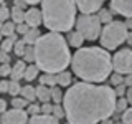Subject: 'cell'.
<instances>
[{
    "mask_svg": "<svg viewBox=\"0 0 132 124\" xmlns=\"http://www.w3.org/2000/svg\"><path fill=\"white\" fill-rule=\"evenodd\" d=\"M116 101L114 88L81 81L66 89L63 107L69 124H101L112 118Z\"/></svg>",
    "mask_w": 132,
    "mask_h": 124,
    "instance_id": "6da1fadb",
    "label": "cell"
},
{
    "mask_svg": "<svg viewBox=\"0 0 132 124\" xmlns=\"http://www.w3.org/2000/svg\"><path fill=\"white\" fill-rule=\"evenodd\" d=\"M71 69L86 83H104L112 74V56L102 47H82L71 58Z\"/></svg>",
    "mask_w": 132,
    "mask_h": 124,
    "instance_id": "7a4b0ae2",
    "label": "cell"
},
{
    "mask_svg": "<svg viewBox=\"0 0 132 124\" xmlns=\"http://www.w3.org/2000/svg\"><path fill=\"white\" fill-rule=\"evenodd\" d=\"M71 58L69 45L61 33L48 32L41 35L35 45V65L43 73L58 74L66 71V68L71 65Z\"/></svg>",
    "mask_w": 132,
    "mask_h": 124,
    "instance_id": "3957f363",
    "label": "cell"
},
{
    "mask_svg": "<svg viewBox=\"0 0 132 124\" xmlns=\"http://www.w3.org/2000/svg\"><path fill=\"white\" fill-rule=\"evenodd\" d=\"M76 0H41L43 25L50 32H71L76 25Z\"/></svg>",
    "mask_w": 132,
    "mask_h": 124,
    "instance_id": "277c9868",
    "label": "cell"
},
{
    "mask_svg": "<svg viewBox=\"0 0 132 124\" xmlns=\"http://www.w3.org/2000/svg\"><path fill=\"white\" fill-rule=\"evenodd\" d=\"M127 35H129V30H127L126 23L119 22V20H114V22L104 25V28L101 32V36H99V41H101L102 48L111 51V50H117L121 45L126 43Z\"/></svg>",
    "mask_w": 132,
    "mask_h": 124,
    "instance_id": "5b68a950",
    "label": "cell"
},
{
    "mask_svg": "<svg viewBox=\"0 0 132 124\" xmlns=\"http://www.w3.org/2000/svg\"><path fill=\"white\" fill-rule=\"evenodd\" d=\"M101 20L97 15H79V18H76V32H79L82 38L88 41H94L101 36L102 27Z\"/></svg>",
    "mask_w": 132,
    "mask_h": 124,
    "instance_id": "8992f818",
    "label": "cell"
},
{
    "mask_svg": "<svg viewBox=\"0 0 132 124\" xmlns=\"http://www.w3.org/2000/svg\"><path fill=\"white\" fill-rule=\"evenodd\" d=\"M112 69L122 76L132 74V50L122 48L112 56Z\"/></svg>",
    "mask_w": 132,
    "mask_h": 124,
    "instance_id": "52a82bcc",
    "label": "cell"
},
{
    "mask_svg": "<svg viewBox=\"0 0 132 124\" xmlns=\"http://www.w3.org/2000/svg\"><path fill=\"white\" fill-rule=\"evenodd\" d=\"M28 113L23 109H15L12 107L10 111H5L0 116L2 124H28Z\"/></svg>",
    "mask_w": 132,
    "mask_h": 124,
    "instance_id": "ba28073f",
    "label": "cell"
},
{
    "mask_svg": "<svg viewBox=\"0 0 132 124\" xmlns=\"http://www.w3.org/2000/svg\"><path fill=\"white\" fill-rule=\"evenodd\" d=\"M81 15H96L102 8V0H76Z\"/></svg>",
    "mask_w": 132,
    "mask_h": 124,
    "instance_id": "9c48e42d",
    "label": "cell"
},
{
    "mask_svg": "<svg viewBox=\"0 0 132 124\" xmlns=\"http://www.w3.org/2000/svg\"><path fill=\"white\" fill-rule=\"evenodd\" d=\"M111 12L132 18V0H111Z\"/></svg>",
    "mask_w": 132,
    "mask_h": 124,
    "instance_id": "30bf717a",
    "label": "cell"
},
{
    "mask_svg": "<svg viewBox=\"0 0 132 124\" xmlns=\"http://www.w3.org/2000/svg\"><path fill=\"white\" fill-rule=\"evenodd\" d=\"M25 23L30 28H38L40 23H43V15H41V10H38L36 7H31L27 10V15H25Z\"/></svg>",
    "mask_w": 132,
    "mask_h": 124,
    "instance_id": "8fae6325",
    "label": "cell"
},
{
    "mask_svg": "<svg viewBox=\"0 0 132 124\" xmlns=\"http://www.w3.org/2000/svg\"><path fill=\"white\" fill-rule=\"evenodd\" d=\"M28 124H60V119L53 114H36L28 119Z\"/></svg>",
    "mask_w": 132,
    "mask_h": 124,
    "instance_id": "7c38bea8",
    "label": "cell"
},
{
    "mask_svg": "<svg viewBox=\"0 0 132 124\" xmlns=\"http://www.w3.org/2000/svg\"><path fill=\"white\" fill-rule=\"evenodd\" d=\"M25 69H27V65H25L23 60L15 61L13 66H12V74H10V78H12L13 81H20V80L25 76Z\"/></svg>",
    "mask_w": 132,
    "mask_h": 124,
    "instance_id": "4fadbf2b",
    "label": "cell"
},
{
    "mask_svg": "<svg viewBox=\"0 0 132 124\" xmlns=\"http://www.w3.org/2000/svg\"><path fill=\"white\" fill-rule=\"evenodd\" d=\"M66 41H68L69 47H74V48H82V43H84V38L79 32H68V36H66Z\"/></svg>",
    "mask_w": 132,
    "mask_h": 124,
    "instance_id": "5bb4252c",
    "label": "cell"
},
{
    "mask_svg": "<svg viewBox=\"0 0 132 124\" xmlns=\"http://www.w3.org/2000/svg\"><path fill=\"white\" fill-rule=\"evenodd\" d=\"M51 88H48V86H36V99L43 104V103H50L51 101V91H50Z\"/></svg>",
    "mask_w": 132,
    "mask_h": 124,
    "instance_id": "9a60e30c",
    "label": "cell"
},
{
    "mask_svg": "<svg viewBox=\"0 0 132 124\" xmlns=\"http://www.w3.org/2000/svg\"><path fill=\"white\" fill-rule=\"evenodd\" d=\"M20 96L25 98L28 103H35L36 101V88H33L31 84H25V86H22Z\"/></svg>",
    "mask_w": 132,
    "mask_h": 124,
    "instance_id": "2e32d148",
    "label": "cell"
},
{
    "mask_svg": "<svg viewBox=\"0 0 132 124\" xmlns=\"http://www.w3.org/2000/svg\"><path fill=\"white\" fill-rule=\"evenodd\" d=\"M56 81H58V86H61V88H66V86H71L73 84V76L69 71H61L56 74Z\"/></svg>",
    "mask_w": 132,
    "mask_h": 124,
    "instance_id": "e0dca14e",
    "label": "cell"
},
{
    "mask_svg": "<svg viewBox=\"0 0 132 124\" xmlns=\"http://www.w3.org/2000/svg\"><path fill=\"white\" fill-rule=\"evenodd\" d=\"M41 38V33L38 28H30L27 35H23V41L27 45H36V41Z\"/></svg>",
    "mask_w": 132,
    "mask_h": 124,
    "instance_id": "ac0fdd59",
    "label": "cell"
},
{
    "mask_svg": "<svg viewBox=\"0 0 132 124\" xmlns=\"http://www.w3.org/2000/svg\"><path fill=\"white\" fill-rule=\"evenodd\" d=\"M2 35L5 36V38H12V36H15L16 35V23H13L12 20L5 22L3 27H2Z\"/></svg>",
    "mask_w": 132,
    "mask_h": 124,
    "instance_id": "d6986e66",
    "label": "cell"
},
{
    "mask_svg": "<svg viewBox=\"0 0 132 124\" xmlns=\"http://www.w3.org/2000/svg\"><path fill=\"white\" fill-rule=\"evenodd\" d=\"M40 84H43V86H48V88H55V86H58V81H56V74L43 73V74L40 76Z\"/></svg>",
    "mask_w": 132,
    "mask_h": 124,
    "instance_id": "ffe728a7",
    "label": "cell"
},
{
    "mask_svg": "<svg viewBox=\"0 0 132 124\" xmlns=\"http://www.w3.org/2000/svg\"><path fill=\"white\" fill-rule=\"evenodd\" d=\"M25 15H27V12L22 10V8H18V7H13L12 8V17H10V20L13 23H25Z\"/></svg>",
    "mask_w": 132,
    "mask_h": 124,
    "instance_id": "44dd1931",
    "label": "cell"
},
{
    "mask_svg": "<svg viewBox=\"0 0 132 124\" xmlns=\"http://www.w3.org/2000/svg\"><path fill=\"white\" fill-rule=\"evenodd\" d=\"M38 73H40V68L36 65H28L27 66V69H25V76H23V80H27L28 83L33 81L36 76H38Z\"/></svg>",
    "mask_w": 132,
    "mask_h": 124,
    "instance_id": "7402d4cb",
    "label": "cell"
},
{
    "mask_svg": "<svg viewBox=\"0 0 132 124\" xmlns=\"http://www.w3.org/2000/svg\"><path fill=\"white\" fill-rule=\"evenodd\" d=\"M50 91H51V101H53V104H63L64 94H63L61 86H55V88H51Z\"/></svg>",
    "mask_w": 132,
    "mask_h": 124,
    "instance_id": "603a6c76",
    "label": "cell"
},
{
    "mask_svg": "<svg viewBox=\"0 0 132 124\" xmlns=\"http://www.w3.org/2000/svg\"><path fill=\"white\" fill-rule=\"evenodd\" d=\"M97 17H99V20H101V23H111V22H114V17H112V12L111 10H107V8H101V10L97 12Z\"/></svg>",
    "mask_w": 132,
    "mask_h": 124,
    "instance_id": "cb8c5ba5",
    "label": "cell"
},
{
    "mask_svg": "<svg viewBox=\"0 0 132 124\" xmlns=\"http://www.w3.org/2000/svg\"><path fill=\"white\" fill-rule=\"evenodd\" d=\"M127 107H129V103H127V99H126V98H119L117 101H116V111H114L112 116H116V118H117L119 114L122 116V113L127 109Z\"/></svg>",
    "mask_w": 132,
    "mask_h": 124,
    "instance_id": "d4e9b609",
    "label": "cell"
},
{
    "mask_svg": "<svg viewBox=\"0 0 132 124\" xmlns=\"http://www.w3.org/2000/svg\"><path fill=\"white\" fill-rule=\"evenodd\" d=\"M15 41H16V35L12 36V38H3V41L0 43V50L10 53L12 50H13V47H15Z\"/></svg>",
    "mask_w": 132,
    "mask_h": 124,
    "instance_id": "484cf974",
    "label": "cell"
},
{
    "mask_svg": "<svg viewBox=\"0 0 132 124\" xmlns=\"http://www.w3.org/2000/svg\"><path fill=\"white\" fill-rule=\"evenodd\" d=\"M28 104H30V103L22 96L12 98V107H15V109H25V107H28Z\"/></svg>",
    "mask_w": 132,
    "mask_h": 124,
    "instance_id": "4316f807",
    "label": "cell"
},
{
    "mask_svg": "<svg viewBox=\"0 0 132 124\" xmlns=\"http://www.w3.org/2000/svg\"><path fill=\"white\" fill-rule=\"evenodd\" d=\"M22 60L27 63H35V45H27V50H25V55Z\"/></svg>",
    "mask_w": 132,
    "mask_h": 124,
    "instance_id": "83f0119b",
    "label": "cell"
},
{
    "mask_svg": "<svg viewBox=\"0 0 132 124\" xmlns=\"http://www.w3.org/2000/svg\"><path fill=\"white\" fill-rule=\"evenodd\" d=\"M22 93V86H20V81H10V84H8V94H10L12 98L18 96V94Z\"/></svg>",
    "mask_w": 132,
    "mask_h": 124,
    "instance_id": "f1b7e54d",
    "label": "cell"
},
{
    "mask_svg": "<svg viewBox=\"0 0 132 124\" xmlns=\"http://www.w3.org/2000/svg\"><path fill=\"white\" fill-rule=\"evenodd\" d=\"M25 50H27V43H25L23 40H16V41H15V47H13L15 55L18 56V58H23V55H25Z\"/></svg>",
    "mask_w": 132,
    "mask_h": 124,
    "instance_id": "f546056e",
    "label": "cell"
},
{
    "mask_svg": "<svg viewBox=\"0 0 132 124\" xmlns=\"http://www.w3.org/2000/svg\"><path fill=\"white\" fill-rule=\"evenodd\" d=\"M12 17V8H8L7 5H0V22H8Z\"/></svg>",
    "mask_w": 132,
    "mask_h": 124,
    "instance_id": "4dcf8cb0",
    "label": "cell"
},
{
    "mask_svg": "<svg viewBox=\"0 0 132 124\" xmlns=\"http://www.w3.org/2000/svg\"><path fill=\"white\" fill-rule=\"evenodd\" d=\"M27 113H28V116H36V114H41V106L40 104H36V103H30L28 104V107H27Z\"/></svg>",
    "mask_w": 132,
    "mask_h": 124,
    "instance_id": "1f68e13d",
    "label": "cell"
},
{
    "mask_svg": "<svg viewBox=\"0 0 132 124\" xmlns=\"http://www.w3.org/2000/svg\"><path fill=\"white\" fill-rule=\"evenodd\" d=\"M109 81H111V84H114V86H121V84H124V76L119 74V73H114V74L109 76Z\"/></svg>",
    "mask_w": 132,
    "mask_h": 124,
    "instance_id": "d6a6232c",
    "label": "cell"
},
{
    "mask_svg": "<svg viewBox=\"0 0 132 124\" xmlns=\"http://www.w3.org/2000/svg\"><path fill=\"white\" fill-rule=\"evenodd\" d=\"M53 116H56L58 119L66 118V111H64L63 104H55V106H53Z\"/></svg>",
    "mask_w": 132,
    "mask_h": 124,
    "instance_id": "836d02e7",
    "label": "cell"
},
{
    "mask_svg": "<svg viewBox=\"0 0 132 124\" xmlns=\"http://www.w3.org/2000/svg\"><path fill=\"white\" fill-rule=\"evenodd\" d=\"M121 121H122L124 124H132V106H130V107H127V109L122 113Z\"/></svg>",
    "mask_w": 132,
    "mask_h": 124,
    "instance_id": "e575fe53",
    "label": "cell"
},
{
    "mask_svg": "<svg viewBox=\"0 0 132 124\" xmlns=\"http://www.w3.org/2000/svg\"><path fill=\"white\" fill-rule=\"evenodd\" d=\"M53 106L51 103H43L41 104V114H53Z\"/></svg>",
    "mask_w": 132,
    "mask_h": 124,
    "instance_id": "d590c367",
    "label": "cell"
},
{
    "mask_svg": "<svg viewBox=\"0 0 132 124\" xmlns=\"http://www.w3.org/2000/svg\"><path fill=\"white\" fill-rule=\"evenodd\" d=\"M28 30H30V27H28L27 23H18L16 25V33H18V35H27Z\"/></svg>",
    "mask_w": 132,
    "mask_h": 124,
    "instance_id": "8d00e7d4",
    "label": "cell"
},
{
    "mask_svg": "<svg viewBox=\"0 0 132 124\" xmlns=\"http://www.w3.org/2000/svg\"><path fill=\"white\" fill-rule=\"evenodd\" d=\"M12 66L10 65H0V76H10Z\"/></svg>",
    "mask_w": 132,
    "mask_h": 124,
    "instance_id": "74e56055",
    "label": "cell"
},
{
    "mask_svg": "<svg viewBox=\"0 0 132 124\" xmlns=\"http://www.w3.org/2000/svg\"><path fill=\"white\" fill-rule=\"evenodd\" d=\"M126 91H127L126 84H121V86H116L114 93H116V96H117V98H124V96H126Z\"/></svg>",
    "mask_w": 132,
    "mask_h": 124,
    "instance_id": "f35d334b",
    "label": "cell"
},
{
    "mask_svg": "<svg viewBox=\"0 0 132 124\" xmlns=\"http://www.w3.org/2000/svg\"><path fill=\"white\" fill-rule=\"evenodd\" d=\"M0 65H10V55L0 50Z\"/></svg>",
    "mask_w": 132,
    "mask_h": 124,
    "instance_id": "ab89813d",
    "label": "cell"
},
{
    "mask_svg": "<svg viewBox=\"0 0 132 124\" xmlns=\"http://www.w3.org/2000/svg\"><path fill=\"white\" fill-rule=\"evenodd\" d=\"M8 84H10V81H7V80L0 81V93H8Z\"/></svg>",
    "mask_w": 132,
    "mask_h": 124,
    "instance_id": "60d3db41",
    "label": "cell"
},
{
    "mask_svg": "<svg viewBox=\"0 0 132 124\" xmlns=\"http://www.w3.org/2000/svg\"><path fill=\"white\" fill-rule=\"evenodd\" d=\"M27 5L28 3L25 2V0H13V7H18V8H22V10H25Z\"/></svg>",
    "mask_w": 132,
    "mask_h": 124,
    "instance_id": "b9f144b4",
    "label": "cell"
},
{
    "mask_svg": "<svg viewBox=\"0 0 132 124\" xmlns=\"http://www.w3.org/2000/svg\"><path fill=\"white\" fill-rule=\"evenodd\" d=\"M124 84H126L127 88H132V74H127V76H124Z\"/></svg>",
    "mask_w": 132,
    "mask_h": 124,
    "instance_id": "7bdbcfd3",
    "label": "cell"
},
{
    "mask_svg": "<svg viewBox=\"0 0 132 124\" xmlns=\"http://www.w3.org/2000/svg\"><path fill=\"white\" fill-rule=\"evenodd\" d=\"M127 99V103L132 106V88H127V91H126V96H124Z\"/></svg>",
    "mask_w": 132,
    "mask_h": 124,
    "instance_id": "ee69618b",
    "label": "cell"
},
{
    "mask_svg": "<svg viewBox=\"0 0 132 124\" xmlns=\"http://www.w3.org/2000/svg\"><path fill=\"white\" fill-rule=\"evenodd\" d=\"M5 111H7V101H5V99H2V98H0V116H2L3 113H5Z\"/></svg>",
    "mask_w": 132,
    "mask_h": 124,
    "instance_id": "f6af8a7d",
    "label": "cell"
},
{
    "mask_svg": "<svg viewBox=\"0 0 132 124\" xmlns=\"http://www.w3.org/2000/svg\"><path fill=\"white\" fill-rule=\"evenodd\" d=\"M126 27H127V30H129V32L132 30V18H127L126 20Z\"/></svg>",
    "mask_w": 132,
    "mask_h": 124,
    "instance_id": "bcb514c9",
    "label": "cell"
},
{
    "mask_svg": "<svg viewBox=\"0 0 132 124\" xmlns=\"http://www.w3.org/2000/svg\"><path fill=\"white\" fill-rule=\"evenodd\" d=\"M126 45H132V32H129V35H127V38H126Z\"/></svg>",
    "mask_w": 132,
    "mask_h": 124,
    "instance_id": "7dc6e473",
    "label": "cell"
},
{
    "mask_svg": "<svg viewBox=\"0 0 132 124\" xmlns=\"http://www.w3.org/2000/svg\"><path fill=\"white\" fill-rule=\"evenodd\" d=\"M25 2H27L28 5H36V3H40L41 0H25Z\"/></svg>",
    "mask_w": 132,
    "mask_h": 124,
    "instance_id": "c3c4849f",
    "label": "cell"
},
{
    "mask_svg": "<svg viewBox=\"0 0 132 124\" xmlns=\"http://www.w3.org/2000/svg\"><path fill=\"white\" fill-rule=\"evenodd\" d=\"M101 124H114V121H112V119L109 118V119H104V121H102Z\"/></svg>",
    "mask_w": 132,
    "mask_h": 124,
    "instance_id": "681fc988",
    "label": "cell"
},
{
    "mask_svg": "<svg viewBox=\"0 0 132 124\" xmlns=\"http://www.w3.org/2000/svg\"><path fill=\"white\" fill-rule=\"evenodd\" d=\"M3 41V35H2V32H0V43Z\"/></svg>",
    "mask_w": 132,
    "mask_h": 124,
    "instance_id": "f907efd6",
    "label": "cell"
},
{
    "mask_svg": "<svg viewBox=\"0 0 132 124\" xmlns=\"http://www.w3.org/2000/svg\"><path fill=\"white\" fill-rule=\"evenodd\" d=\"M2 27H3V22H0V32H2Z\"/></svg>",
    "mask_w": 132,
    "mask_h": 124,
    "instance_id": "816d5d0a",
    "label": "cell"
},
{
    "mask_svg": "<svg viewBox=\"0 0 132 124\" xmlns=\"http://www.w3.org/2000/svg\"><path fill=\"white\" fill-rule=\"evenodd\" d=\"M114 124H124V122H122V121H121V122H114Z\"/></svg>",
    "mask_w": 132,
    "mask_h": 124,
    "instance_id": "f5cc1de1",
    "label": "cell"
},
{
    "mask_svg": "<svg viewBox=\"0 0 132 124\" xmlns=\"http://www.w3.org/2000/svg\"><path fill=\"white\" fill-rule=\"evenodd\" d=\"M0 5H3V0H0Z\"/></svg>",
    "mask_w": 132,
    "mask_h": 124,
    "instance_id": "db71d44e",
    "label": "cell"
},
{
    "mask_svg": "<svg viewBox=\"0 0 132 124\" xmlns=\"http://www.w3.org/2000/svg\"><path fill=\"white\" fill-rule=\"evenodd\" d=\"M0 124H2V121H0Z\"/></svg>",
    "mask_w": 132,
    "mask_h": 124,
    "instance_id": "11a10c76",
    "label": "cell"
},
{
    "mask_svg": "<svg viewBox=\"0 0 132 124\" xmlns=\"http://www.w3.org/2000/svg\"><path fill=\"white\" fill-rule=\"evenodd\" d=\"M102 2H104V0H102Z\"/></svg>",
    "mask_w": 132,
    "mask_h": 124,
    "instance_id": "9f6ffc18",
    "label": "cell"
},
{
    "mask_svg": "<svg viewBox=\"0 0 132 124\" xmlns=\"http://www.w3.org/2000/svg\"><path fill=\"white\" fill-rule=\"evenodd\" d=\"M68 124H69V122H68Z\"/></svg>",
    "mask_w": 132,
    "mask_h": 124,
    "instance_id": "6f0895ef",
    "label": "cell"
}]
</instances>
